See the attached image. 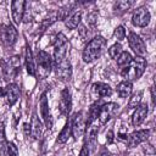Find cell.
<instances>
[{
	"mask_svg": "<svg viewBox=\"0 0 156 156\" xmlns=\"http://www.w3.org/2000/svg\"><path fill=\"white\" fill-rule=\"evenodd\" d=\"M105 46H106V39L101 35H96L84 48V50H83V61L87 62V63H90V62L95 61L96 58H99L101 56Z\"/></svg>",
	"mask_w": 156,
	"mask_h": 156,
	"instance_id": "obj_1",
	"label": "cell"
},
{
	"mask_svg": "<svg viewBox=\"0 0 156 156\" xmlns=\"http://www.w3.org/2000/svg\"><path fill=\"white\" fill-rule=\"evenodd\" d=\"M145 67H146V61H145V58H144V57H140V56H136V57H134V58L132 60L130 65H129L126 69L121 71V73H122V76H123L128 82H130V80H136V79H139V78L143 76V73H144V71H145Z\"/></svg>",
	"mask_w": 156,
	"mask_h": 156,
	"instance_id": "obj_2",
	"label": "cell"
},
{
	"mask_svg": "<svg viewBox=\"0 0 156 156\" xmlns=\"http://www.w3.org/2000/svg\"><path fill=\"white\" fill-rule=\"evenodd\" d=\"M37 74L39 78H46L50 72L52 71L54 68V62H52V58L51 56L44 51V50H39L38 54H37Z\"/></svg>",
	"mask_w": 156,
	"mask_h": 156,
	"instance_id": "obj_3",
	"label": "cell"
},
{
	"mask_svg": "<svg viewBox=\"0 0 156 156\" xmlns=\"http://www.w3.org/2000/svg\"><path fill=\"white\" fill-rule=\"evenodd\" d=\"M0 63L2 68V74L7 82L12 80L21 71V62L18 56H12L9 60H1Z\"/></svg>",
	"mask_w": 156,
	"mask_h": 156,
	"instance_id": "obj_4",
	"label": "cell"
},
{
	"mask_svg": "<svg viewBox=\"0 0 156 156\" xmlns=\"http://www.w3.org/2000/svg\"><path fill=\"white\" fill-rule=\"evenodd\" d=\"M18 37L17 29L12 24H1L0 26V41L6 45L11 46L16 43Z\"/></svg>",
	"mask_w": 156,
	"mask_h": 156,
	"instance_id": "obj_5",
	"label": "cell"
},
{
	"mask_svg": "<svg viewBox=\"0 0 156 156\" xmlns=\"http://www.w3.org/2000/svg\"><path fill=\"white\" fill-rule=\"evenodd\" d=\"M87 129V115L84 111H79L72 119V135L78 139L84 134Z\"/></svg>",
	"mask_w": 156,
	"mask_h": 156,
	"instance_id": "obj_6",
	"label": "cell"
},
{
	"mask_svg": "<svg viewBox=\"0 0 156 156\" xmlns=\"http://www.w3.org/2000/svg\"><path fill=\"white\" fill-rule=\"evenodd\" d=\"M118 107L119 106L116 102H107V104L101 105L100 110H99V115H98V119H99L100 124H105L112 117H115L118 111Z\"/></svg>",
	"mask_w": 156,
	"mask_h": 156,
	"instance_id": "obj_7",
	"label": "cell"
},
{
	"mask_svg": "<svg viewBox=\"0 0 156 156\" xmlns=\"http://www.w3.org/2000/svg\"><path fill=\"white\" fill-rule=\"evenodd\" d=\"M128 44H129V48L135 52L136 56H140V57L145 56L146 45H145L144 40L138 34H135L134 32H129V34H128Z\"/></svg>",
	"mask_w": 156,
	"mask_h": 156,
	"instance_id": "obj_8",
	"label": "cell"
},
{
	"mask_svg": "<svg viewBox=\"0 0 156 156\" xmlns=\"http://www.w3.org/2000/svg\"><path fill=\"white\" fill-rule=\"evenodd\" d=\"M150 18H151V15H150L149 10L144 6H141V7H138L136 10H134L133 16H132V23L135 27L143 28L149 24Z\"/></svg>",
	"mask_w": 156,
	"mask_h": 156,
	"instance_id": "obj_9",
	"label": "cell"
},
{
	"mask_svg": "<svg viewBox=\"0 0 156 156\" xmlns=\"http://www.w3.org/2000/svg\"><path fill=\"white\" fill-rule=\"evenodd\" d=\"M54 68H55L56 77L58 79H61V80H69V78L72 76V66H71V62L68 61V58H65L61 62L54 65Z\"/></svg>",
	"mask_w": 156,
	"mask_h": 156,
	"instance_id": "obj_10",
	"label": "cell"
},
{
	"mask_svg": "<svg viewBox=\"0 0 156 156\" xmlns=\"http://www.w3.org/2000/svg\"><path fill=\"white\" fill-rule=\"evenodd\" d=\"M27 5L23 0H15L11 2V16L16 24H20L24 16V6Z\"/></svg>",
	"mask_w": 156,
	"mask_h": 156,
	"instance_id": "obj_11",
	"label": "cell"
},
{
	"mask_svg": "<svg viewBox=\"0 0 156 156\" xmlns=\"http://www.w3.org/2000/svg\"><path fill=\"white\" fill-rule=\"evenodd\" d=\"M149 135H150V132L149 130H135L133 133H130L128 135V139H127V143H128V146L129 147H135L138 146L139 144L146 141L149 139Z\"/></svg>",
	"mask_w": 156,
	"mask_h": 156,
	"instance_id": "obj_12",
	"label": "cell"
},
{
	"mask_svg": "<svg viewBox=\"0 0 156 156\" xmlns=\"http://www.w3.org/2000/svg\"><path fill=\"white\" fill-rule=\"evenodd\" d=\"M4 90H5L4 98L6 99V102L10 106L15 105L16 101L18 100V98H20V88H18V85L15 84V83H9L4 88Z\"/></svg>",
	"mask_w": 156,
	"mask_h": 156,
	"instance_id": "obj_13",
	"label": "cell"
},
{
	"mask_svg": "<svg viewBox=\"0 0 156 156\" xmlns=\"http://www.w3.org/2000/svg\"><path fill=\"white\" fill-rule=\"evenodd\" d=\"M71 106H72V99H71V93L67 88H65L61 91V96H60V102H58V108L61 115L67 116L71 111Z\"/></svg>",
	"mask_w": 156,
	"mask_h": 156,
	"instance_id": "obj_14",
	"label": "cell"
},
{
	"mask_svg": "<svg viewBox=\"0 0 156 156\" xmlns=\"http://www.w3.org/2000/svg\"><path fill=\"white\" fill-rule=\"evenodd\" d=\"M111 94H112V88L106 83H94L91 85V95L95 99L107 98L111 96Z\"/></svg>",
	"mask_w": 156,
	"mask_h": 156,
	"instance_id": "obj_15",
	"label": "cell"
},
{
	"mask_svg": "<svg viewBox=\"0 0 156 156\" xmlns=\"http://www.w3.org/2000/svg\"><path fill=\"white\" fill-rule=\"evenodd\" d=\"M39 106H40V113H41V117L44 119L46 128H51L52 127V119H51V115H50V110H49V102H48L45 94L41 95L40 101H39Z\"/></svg>",
	"mask_w": 156,
	"mask_h": 156,
	"instance_id": "obj_16",
	"label": "cell"
},
{
	"mask_svg": "<svg viewBox=\"0 0 156 156\" xmlns=\"http://www.w3.org/2000/svg\"><path fill=\"white\" fill-rule=\"evenodd\" d=\"M146 116H147V105L140 104L138 107H135V111L133 113V117H132L133 126H135V127L140 126L144 122V119L146 118Z\"/></svg>",
	"mask_w": 156,
	"mask_h": 156,
	"instance_id": "obj_17",
	"label": "cell"
},
{
	"mask_svg": "<svg viewBox=\"0 0 156 156\" xmlns=\"http://www.w3.org/2000/svg\"><path fill=\"white\" fill-rule=\"evenodd\" d=\"M41 134H43V123L37 116V113H33L30 122V136L33 139H39Z\"/></svg>",
	"mask_w": 156,
	"mask_h": 156,
	"instance_id": "obj_18",
	"label": "cell"
},
{
	"mask_svg": "<svg viewBox=\"0 0 156 156\" xmlns=\"http://www.w3.org/2000/svg\"><path fill=\"white\" fill-rule=\"evenodd\" d=\"M26 68H27V72L30 74V76H37V67H35V61H34V57H33V54L30 51V48L27 46L26 48Z\"/></svg>",
	"mask_w": 156,
	"mask_h": 156,
	"instance_id": "obj_19",
	"label": "cell"
},
{
	"mask_svg": "<svg viewBox=\"0 0 156 156\" xmlns=\"http://www.w3.org/2000/svg\"><path fill=\"white\" fill-rule=\"evenodd\" d=\"M132 82H128V80H123L118 85H117V94L119 95V98L122 99H126L132 93Z\"/></svg>",
	"mask_w": 156,
	"mask_h": 156,
	"instance_id": "obj_20",
	"label": "cell"
},
{
	"mask_svg": "<svg viewBox=\"0 0 156 156\" xmlns=\"http://www.w3.org/2000/svg\"><path fill=\"white\" fill-rule=\"evenodd\" d=\"M71 135H72V119H69V121L65 124V127L62 128V130L60 132V134H58V136H57V143H58V144L66 143Z\"/></svg>",
	"mask_w": 156,
	"mask_h": 156,
	"instance_id": "obj_21",
	"label": "cell"
},
{
	"mask_svg": "<svg viewBox=\"0 0 156 156\" xmlns=\"http://www.w3.org/2000/svg\"><path fill=\"white\" fill-rule=\"evenodd\" d=\"M80 20H82V12L80 11H77L74 12L73 15H71L66 21H65V26L68 28V29H74L79 26L80 23Z\"/></svg>",
	"mask_w": 156,
	"mask_h": 156,
	"instance_id": "obj_22",
	"label": "cell"
},
{
	"mask_svg": "<svg viewBox=\"0 0 156 156\" xmlns=\"http://www.w3.org/2000/svg\"><path fill=\"white\" fill-rule=\"evenodd\" d=\"M116 60H117V65H118L119 69L123 71V69H126V68L130 65L133 57H132V55H130L129 52H127V51H122V54H121Z\"/></svg>",
	"mask_w": 156,
	"mask_h": 156,
	"instance_id": "obj_23",
	"label": "cell"
},
{
	"mask_svg": "<svg viewBox=\"0 0 156 156\" xmlns=\"http://www.w3.org/2000/svg\"><path fill=\"white\" fill-rule=\"evenodd\" d=\"M7 147V141L5 136V124L4 122H0V156H5Z\"/></svg>",
	"mask_w": 156,
	"mask_h": 156,
	"instance_id": "obj_24",
	"label": "cell"
},
{
	"mask_svg": "<svg viewBox=\"0 0 156 156\" xmlns=\"http://www.w3.org/2000/svg\"><path fill=\"white\" fill-rule=\"evenodd\" d=\"M141 98H143V91L139 90L136 93H134L130 98H129V101H128V107L132 110V108H135L138 107L140 104H141Z\"/></svg>",
	"mask_w": 156,
	"mask_h": 156,
	"instance_id": "obj_25",
	"label": "cell"
},
{
	"mask_svg": "<svg viewBox=\"0 0 156 156\" xmlns=\"http://www.w3.org/2000/svg\"><path fill=\"white\" fill-rule=\"evenodd\" d=\"M133 1H117L115 4V10L118 12H126L133 6Z\"/></svg>",
	"mask_w": 156,
	"mask_h": 156,
	"instance_id": "obj_26",
	"label": "cell"
},
{
	"mask_svg": "<svg viewBox=\"0 0 156 156\" xmlns=\"http://www.w3.org/2000/svg\"><path fill=\"white\" fill-rule=\"evenodd\" d=\"M122 45L119 44V43H116V44H113L110 49H108V55H110V57L111 58H113V60H116L121 54H122Z\"/></svg>",
	"mask_w": 156,
	"mask_h": 156,
	"instance_id": "obj_27",
	"label": "cell"
},
{
	"mask_svg": "<svg viewBox=\"0 0 156 156\" xmlns=\"http://www.w3.org/2000/svg\"><path fill=\"white\" fill-rule=\"evenodd\" d=\"M113 35H115V38H116L118 41H122V40L126 38V29H124V27H123V26L116 27Z\"/></svg>",
	"mask_w": 156,
	"mask_h": 156,
	"instance_id": "obj_28",
	"label": "cell"
},
{
	"mask_svg": "<svg viewBox=\"0 0 156 156\" xmlns=\"http://www.w3.org/2000/svg\"><path fill=\"white\" fill-rule=\"evenodd\" d=\"M6 151H7V155H9V156H20L18 149H17V146H16L13 143H7Z\"/></svg>",
	"mask_w": 156,
	"mask_h": 156,
	"instance_id": "obj_29",
	"label": "cell"
},
{
	"mask_svg": "<svg viewBox=\"0 0 156 156\" xmlns=\"http://www.w3.org/2000/svg\"><path fill=\"white\" fill-rule=\"evenodd\" d=\"M79 156H89V146L87 144L83 145L80 152H79Z\"/></svg>",
	"mask_w": 156,
	"mask_h": 156,
	"instance_id": "obj_30",
	"label": "cell"
},
{
	"mask_svg": "<svg viewBox=\"0 0 156 156\" xmlns=\"http://www.w3.org/2000/svg\"><path fill=\"white\" fill-rule=\"evenodd\" d=\"M23 132H24L26 136H29V135H30V124L24 123V124H23Z\"/></svg>",
	"mask_w": 156,
	"mask_h": 156,
	"instance_id": "obj_31",
	"label": "cell"
},
{
	"mask_svg": "<svg viewBox=\"0 0 156 156\" xmlns=\"http://www.w3.org/2000/svg\"><path fill=\"white\" fill-rule=\"evenodd\" d=\"M112 141H113V132L112 130H108V133H107V143L111 144Z\"/></svg>",
	"mask_w": 156,
	"mask_h": 156,
	"instance_id": "obj_32",
	"label": "cell"
},
{
	"mask_svg": "<svg viewBox=\"0 0 156 156\" xmlns=\"http://www.w3.org/2000/svg\"><path fill=\"white\" fill-rule=\"evenodd\" d=\"M100 156H111V155H110V154H107V152H102Z\"/></svg>",
	"mask_w": 156,
	"mask_h": 156,
	"instance_id": "obj_33",
	"label": "cell"
}]
</instances>
